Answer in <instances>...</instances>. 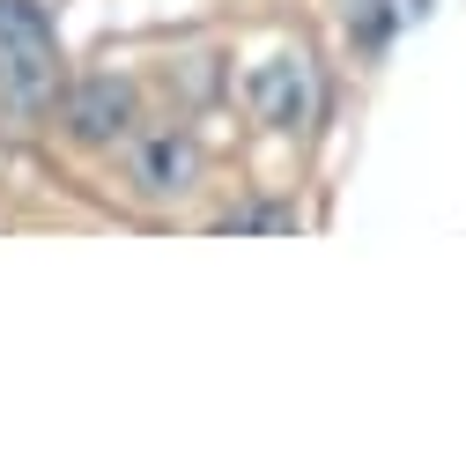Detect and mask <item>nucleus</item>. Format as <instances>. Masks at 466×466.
I'll return each instance as SVG.
<instances>
[{"label":"nucleus","instance_id":"nucleus-1","mask_svg":"<svg viewBox=\"0 0 466 466\" xmlns=\"http://www.w3.org/2000/svg\"><path fill=\"white\" fill-rule=\"evenodd\" d=\"M60 89H67V60L45 8L37 0H0V111L15 127H37L60 111Z\"/></svg>","mask_w":466,"mask_h":466},{"label":"nucleus","instance_id":"nucleus-2","mask_svg":"<svg viewBox=\"0 0 466 466\" xmlns=\"http://www.w3.org/2000/svg\"><path fill=\"white\" fill-rule=\"evenodd\" d=\"M208 178V148L186 119H134V134L119 141V186L134 208H178L193 200Z\"/></svg>","mask_w":466,"mask_h":466},{"label":"nucleus","instance_id":"nucleus-3","mask_svg":"<svg viewBox=\"0 0 466 466\" xmlns=\"http://www.w3.org/2000/svg\"><path fill=\"white\" fill-rule=\"evenodd\" d=\"M141 119V89L127 75H75L60 89V127L75 148H119Z\"/></svg>","mask_w":466,"mask_h":466},{"label":"nucleus","instance_id":"nucleus-4","mask_svg":"<svg viewBox=\"0 0 466 466\" xmlns=\"http://www.w3.org/2000/svg\"><path fill=\"white\" fill-rule=\"evenodd\" d=\"M319 104H326V89H319V60L311 52H274V60L252 75V119L267 134H311Z\"/></svg>","mask_w":466,"mask_h":466},{"label":"nucleus","instance_id":"nucleus-5","mask_svg":"<svg viewBox=\"0 0 466 466\" xmlns=\"http://www.w3.org/2000/svg\"><path fill=\"white\" fill-rule=\"evenodd\" d=\"M415 15H422V0H348V37L363 52H385Z\"/></svg>","mask_w":466,"mask_h":466},{"label":"nucleus","instance_id":"nucleus-6","mask_svg":"<svg viewBox=\"0 0 466 466\" xmlns=\"http://www.w3.org/2000/svg\"><path fill=\"white\" fill-rule=\"evenodd\" d=\"M215 229H222V238H289V229H297V208H281V200H245V208H222Z\"/></svg>","mask_w":466,"mask_h":466}]
</instances>
